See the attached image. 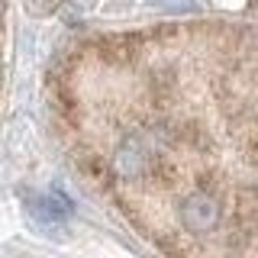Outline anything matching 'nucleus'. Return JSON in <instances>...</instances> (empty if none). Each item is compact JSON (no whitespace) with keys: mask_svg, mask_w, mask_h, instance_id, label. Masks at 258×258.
I'll use <instances>...</instances> for the list:
<instances>
[{"mask_svg":"<svg viewBox=\"0 0 258 258\" xmlns=\"http://www.w3.org/2000/svg\"><path fill=\"white\" fill-rule=\"evenodd\" d=\"M29 210L42 223H58L71 216V200L61 194H42V197H29Z\"/></svg>","mask_w":258,"mask_h":258,"instance_id":"nucleus-3","label":"nucleus"},{"mask_svg":"<svg viewBox=\"0 0 258 258\" xmlns=\"http://www.w3.org/2000/svg\"><path fill=\"white\" fill-rule=\"evenodd\" d=\"M152 158L155 155L145 149V142L139 139V136H129V139H123L116 145V152H113V168H116L119 177L133 181V177H142L145 171H149Z\"/></svg>","mask_w":258,"mask_h":258,"instance_id":"nucleus-2","label":"nucleus"},{"mask_svg":"<svg viewBox=\"0 0 258 258\" xmlns=\"http://www.w3.org/2000/svg\"><path fill=\"white\" fill-rule=\"evenodd\" d=\"M4 10H7V0H0V16H4Z\"/></svg>","mask_w":258,"mask_h":258,"instance_id":"nucleus-5","label":"nucleus"},{"mask_svg":"<svg viewBox=\"0 0 258 258\" xmlns=\"http://www.w3.org/2000/svg\"><path fill=\"white\" fill-rule=\"evenodd\" d=\"M181 226L187 232H194V236H207V232H213L216 226H220L223 220V207L220 200L213 197V194L207 190H194L187 194V197L181 200Z\"/></svg>","mask_w":258,"mask_h":258,"instance_id":"nucleus-1","label":"nucleus"},{"mask_svg":"<svg viewBox=\"0 0 258 258\" xmlns=\"http://www.w3.org/2000/svg\"><path fill=\"white\" fill-rule=\"evenodd\" d=\"M58 4H61V0H26L29 13H36V16H48Z\"/></svg>","mask_w":258,"mask_h":258,"instance_id":"nucleus-4","label":"nucleus"},{"mask_svg":"<svg viewBox=\"0 0 258 258\" xmlns=\"http://www.w3.org/2000/svg\"><path fill=\"white\" fill-rule=\"evenodd\" d=\"M0 78H4V61H0Z\"/></svg>","mask_w":258,"mask_h":258,"instance_id":"nucleus-6","label":"nucleus"}]
</instances>
